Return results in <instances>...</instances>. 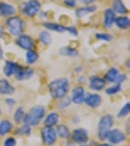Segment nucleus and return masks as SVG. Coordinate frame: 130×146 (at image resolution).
I'll list each match as a JSON object with an SVG mask.
<instances>
[{"instance_id":"1","label":"nucleus","mask_w":130,"mask_h":146,"mask_svg":"<svg viewBox=\"0 0 130 146\" xmlns=\"http://www.w3.org/2000/svg\"><path fill=\"white\" fill-rule=\"evenodd\" d=\"M70 89V80L66 77L56 78L49 82L48 84V93L52 100H60L68 96Z\"/></svg>"},{"instance_id":"2","label":"nucleus","mask_w":130,"mask_h":146,"mask_svg":"<svg viewBox=\"0 0 130 146\" xmlns=\"http://www.w3.org/2000/svg\"><path fill=\"white\" fill-rule=\"evenodd\" d=\"M46 113V107L44 105H34V106L30 107L28 111L25 112V115L23 120V124L27 125L31 128L37 127L40 123H42Z\"/></svg>"},{"instance_id":"3","label":"nucleus","mask_w":130,"mask_h":146,"mask_svg":"<svg viewBox=\"0 0 130 146\" xmlns=\"http://www.w3.org/2000/svg\"><path fill=\"white\" fill-rule=\"evenodd\" d=\"M113 126H115V117L112 114L107 113L100 117L97 124V137L101 142L106 141L109 131L113 128Z\"/></svg>"},{"instance_id":"4","label":"nucleus","mask_w":130,"mask_h":146,"mask_svg":"<svg viewBox=\"0 0 130 146\" xmlns=\"http://www.w3.org/2000/svg\"><path fill=\"white\" fill-rule=\"evenodd\" d=\"M5 27L8 33L12 36H19L23 34L25 29V22L20 16H13V17L5 19Z\"/></svg>"},{"instance_id":"5","label":"nucleus","mask_w":130,"mask_h":146,"mask_svg":"<svg viewBox=\"0 0 130 146\" xmlns=\"http://www.w3.org/2000/svg\"><path fill=\"white\" fill-rule=\"evenodd\" d=\"M20 11L23 17L34 18L41 11V2L39 0H25L20 5Z\"/></svg>"},{"instance_id":"6","label":"nucleus","mask_w":130,"mask_h":146,"mask_svg":"<svg viewBox=\"0 0 130 146\" xmlns=\"http://www.w3.org/2000/svg\"><path fill=\"white\" fill-rule=\"evenodd\" d=\"M104 78H105L107 83H117L122 85L127 80V74L124 72H121L117 67L112 66L106 71Z\"/></svg>"},{"instance_id":"7","label":"nucleus","mask_w":130,"mask_h":146,"mask_svg":"<svg viewBox=\"0 0 130 146\" xmlns=\"http://www.w3.org/2000/svg\"><path fill=\"white\" fill-rule=\"evenodd\" d=\"M40 138L45 146H53L58 140L56 129L54 127L43 126L40 129Z\"/></svg>"},{"instance_id":"8","label":"nucleus","mask_w":130,"mask_h":146,"mask_svg":"<svg viewBox=\"0 0 130 146\" xmlns=\"http://www.w3.org/2000/svg\"><path fill=\"white\" fill-rule=\"evenodd\" d=\"M127 139V135L125 133L123 129L119 128H113L109 131L106 141L112 145H119L123 143L125 140Z\"/></svg>"},{"instance_id":"9","label":"nucleus","mask_w":130,"mask_h":146,"mask_svg":"<svg viewBox=\"0 0 130 146\" xmlns=\"http://www.w3.org/2000/svg\"><path fill=\"white\" fill-rule=\"evenodd\" d=\"M70 138L74 144H83L89 142L88 131L84 128H75L70 131Z\"/></svg>"},{"instance_id":"10","label":"nucleus","mask_w":130,"mask_h":146,"mask_svg":"<svg viewBox=\"0 0 130 146\" xmlns=\"http://www.w3.org/2000/svg\"><path fill=\"white\" fill-rule=\"evenodd\" d=\"M15 44L19 47V48L22 49V50L28 51V50H31V49L34 48L35 41L29 34L23 33V34H21L16 37Z\"/></svg>"},{"instance_id":"11","label":"nucleus","mask_w":130,"mask_h":146,"mask_svg":"<svg viewBox=\"0 0 130 146\" xmlns=\"http://www.w3.org/2000/svg\"><path fill=\"white\" fill-rule=\"evenodd\" d=\"M88 87L93 92H102L107 87V82L105 78L100 75H92L88 78L87 81Z\"/></svg>"},{"instance_id":"12","label":"nucleus","mask_w":130,"mask_h":146,"mask_svg":"<svg viewBox=\"0 0 130 146\" xmlns=\"http://www.w3.org/2000/svg\"><path fill=\"white\" fill-rule=\"evenodd\" d=\"M85 95H86V90H85L84 86H80V85L74 86L72 89V91H70V96L72 103L76 105L83 104Z\"/></svg>"},{"instance_id":"13","label":"nucleus","mask_w":130,"mask_h":146,"mask_svg":"<svg viewBox=\"0 0 130 146\" xmlns=\"http://www.w3.org/2000/svg\"><path fill=\"white\" fill-rule=\"evenodd\" d=\"M83 103L91 109H97L102 105L103 98L99 93H86Z\"/></svg>"},{"instance_id":"14","label":"nucleus","mask_w":130,"mask_h":146,"mask_svg":"<svg viewBox=\"0 0 130 146\" xmlns=\"http://www.w3.org/2000/svg\"><path fill=\"white\" fill-rule=\"evenodd\" d=\"M35 74V70L30 66H22L21 65L17 73L15 74V79L19 82H25L28 81L34 76Z\"/></svg>"},{"instance_id":"15","label":"nucleus","mask_w":130,"mask_h":146,"mask_svg":"<svg viewBox=\"0 0 130 146\" xmlns=\"http://www.w3.org/2000/svg\"><path fill=\"white\" fill-rule=\"evenodd\" d=\"M21 65L19 64L17 62L12 60H6L5 62H4L3 65V69H2V72H3L4 76L6 78H11V77L15 76V74L17 73Z\"/></svg>"},{"instance_id":"16","label":"nucleus","mask_w":130,"mask_h":146,"mask_svg":"<svg viewBox=\"0 0 130 146\" xmlns=\"http://www.w3.org/2000/svg\"><path fill=\"white\" fill-rule=\"evenodd\" d=\"M18 9L15 5L5 1L0 2V17L2 18H10L17 15Z\"/></svg>"},{"instance_id":"17","label":"nucleus","mask_w":130,"mask_h":146,"mask_svg":"<svg viewBox=\"0 0 130 146\" xmlns=\"http://www.w3.org/2000/svg\"><path fill=\"white\" fill-rule=\"evenodd\" d=\"M117 15L111 8H106L103 13V27L106 29H111L115 25Z\"/></svg>"},{"instance_id":"18","label":"nucleus","mask_w":130,"mask_h":146,"mask_svg":"<svg viewBox=\"0 0 130 146\" xmlns=\"http://www.w3.org/2000/svg\"><path fill=\"white\" fill-rule=\"evenodd\" d=\"M16 93L15 86L11 84L7 78H1L0 79V96H10Z\"/></svg>"},{"instance_id":"19","label":"nucleus","mask_w":130,"mask_h":146,"mask_svg":"<svg viewBox=\"0 0 130 146\" xmlns=\"http://www.w3.org/2000/svg\"><path fill=\"white\" fill-rule=\"evenodd\" d=\"M60 121H61V117L59 115V113L57 111H50L46 113L42 123H43V126L54 127L55 128L56 126H58L60 124Z\"/></svg>"},{"instance_id":"20","label":"nucleus","mask_w":130,"mask_h":146,"mask_svg":"<svg viewBox=\"0 0 130 146\" xmlns=\"http://www.w3.org/2000/svg\"><path fill=\"white\" fill-rule=\"evenodd\" d=\"M110 8L115 12V15L119 16H125L128 13V8L122 0H112Z\"/></svg>"},{"instance_id":"21","label":"nucleus","mask_w":130,"mask_h":146,"mask_svg":"<svg viewBox=\"0 0 130 146\" xmlns=\"http://www.w3.org/2000/svg\"><path fill=\"white\" fill-rule=\"evenodd\" d=\"M97 11V6L95 4H92V5H85V6H80L78 8L75 9L74 14L77 18L81 19L84 18L86 16L90 15V14L95 13Z\"/></svg>"},{"instance_id":"22","label":"nucleus","mask_w":130,"mask_h":146,"mask_svg":"<svg viewBox=\"0 0 130 146\" xmlns=\"http://www.w3.org/2000/svg\"><path fill=\"white\" fill-rule=\"evenodd\" d=\"M42 27L45 28L48 31L58 32V33H64L66 32V27L61 23H54V22H48V21H44L42 23Z\"/></svg>"},{"instance_id":"23","label":"nucleus","mask_w":130,"mask_h":146,"mask_svg":"<svg viewBox=\"0 0 130 146\" xmlns=\"http://www.w3.org/2000/svg\"><path fill=\"white\" fill-rule=\"evenodd\" d=\"M14 131V124L9 119L0 120V136L8 135L9 133Z\"/></svg>"},{"instance_id":"24","label":"nucleus","mask_w":130,"mask_h":146,"mask_svg":"<svg viewBox=\"0 0 130 146\" xmlns=\"http://www.w3.org/2000/svg\"><path fill=\"white\" fill-rule=\"evenodd\" d=\"M56 129V133L57 135H58V138H61V139H68L70 138V129L68 125L66 124H59L58 126L55 127Z\"/></svg>"},{"instance_id":"25","label":"nucleus","mask_w":130,"mask_h":146,"mask_svg":"<svg viewBox=\"0 0 130 146\" xmlns=\"http://www.w3.org/2000/svg\"><path fill=\"white\" fill-rule=\"evenodd\" d=\"M32 133V128L25 124H21L14 129V135L16 136H21V137H27L30 136Z\"/></svg>"},{"instance_id":"26","label":"nucleus","mask_w":130,"mask_h":146,"mask_svg":"<svg viewBox=\"0 0 130 146\" xmlns=\"http://www.w3.org/2000/svg\"><path fill=\"white\" fill-rule=\"evenodd\" d=\"M39 60V53L34 49L31 50L25 51V63L29 66V65H34Z\"/></svg>"},{"instance_id":"27","label":"nucleus","mask_w":130,"mask_h":146,"mask_svg":"<svg viewBox=\"0 0 130 146\" xmlns=\"http://www.w3.org/2000/svg\"><path fill=\"white\" fill-rule=\"evenodd\" d=\"M115 25L117 28L121 30H127L130 27V19L127 15L125 16H119L115 18Z\"/></svg>"},{"instance_id":"28","label":"nucleus","mask_w":130,"mask_h":146,"mask_svg":"<svg viewBox=\"0 0 130 146\" xmlns=\"http://www.w3.org/2000/svg\"><path fill=\"white\" fill-rule=\"evenodd\" d=\"M59 54L64 56H68V58H76L78 56V50L74 48L72 46H65L59 50Z\"/></svg>"},{"instance_id":"29","label":"nucleus","mask_w":130,"mask_h":146,"mask_svg":"<svg viewBox=\"0 0 130 146\" xmlns=\"http://www.w3.org/2000/svg\"><path fill=\"white\" fill-rule=\"evenodd\" d=\"M38 41L42 45H45V46L50 45L52 43V41H53L50 31H48V30H46V29L41 30L38 34Z\"/></svg>"},{"instance_id":"30","label":"nucleus","mask_w":130,"mask_h":146,"mask_svg":"<svg viewBox=\"0 0 130 146\" xmlns=\"http://www.w3.org/2000/svg\"><path fill=\"white\" fill-rule=\"evenodd\" d=\"M25 115V110L23 106H18L13 113V121L15 124L21 125L23 124V117Z\"/></svg>"},{"instance_id":"31","label":"nucleus","mask_w":130,"mask_h":146,"mask_svg":"<svg viewBox=\"0 0 130 146\" xmlns=\"http://www.w3.org/2000/svg\"><path fill=\"white\" fill-rule=\"evenodd\" d=\"M70 105H72V100H70V96H67L63 98L57 100L55 107H56V109H58V110H66V109H68Z\"/></svg>"},{"instance_id":"32","label":"nucleus","mask_w":130,"mask_h":146,"mask_svg":"<svg viewBox=\"0 0 130 146\" xmlns=\"http://www.w3.org/2000/svg\"><path fill=\"white\" fill-rule=\"evenodd\" d=\"M104 91H105V94L107 96H115L122 91V85L117 83L112 84L109 87H106Z\"/></svg>"},{"instance_id":"33","label":"nucleus","mask_w":130,"mask_h":146,"mask_svg":"<svg viewBox=\"0 0 130 146\" xmlns=\"http://www.w3.org/2000/svg\"><path fill=\"white\" fill-rule=\"evenodd\" d=\"M130 113V102H125L123 105H122L121 107H120V109L119 110V112H117V118L119 119H123V118H126V117H128Z\"/></svg>"},{"instance_id":"34","label":"nucleus","mask_w":130,"mask_h":146,"mask_svg":"<svg viewBox=\"0 0 130 146\" xmlns=\"http://www.w3.org/2000/svg\"><path fill=\"white\" fill-rule=\"evenodd\" d=\"M95 38L99 41L103 42H111L113 39V35L108 32H98L95 34Z\"/></svg>"},{"instance_id":"35","label":"nucleus","mask_w":130,"mask_h":146,"mask_svg":"<svg viewBox=\"0 0 130 146\" xmlns=\"http://www.w3.org/2000/svg\"><path fill=\"white\" fill-rule=\"evenodd\" d=\"M3 146H17V139L15 136L9 135L3 140Z\"/></svg>"},{"instance_id":"36","label":"nucleus","mask_w":130,"mask_h":146,"mask_svg":"<svg viewBox=\"0 0 130 146\" xmlns=\"http://www.w3.org/2000/svg\"><path fill=\"white\" fill-rule=\"evenodd\" d=\"M4 102H5V104L7 105V107H8L9 109H11V110L16 106V104H17V101H16L15 98H10V96L6 98L5 100H4Z\"/></svg>"},{"instance_id":"37","label":"nucleus","mask_w":130,"mask_h":146,"mask_svg":"<svg viewBox=\"0 0 130 146\" xmlns=\"http://www.w3.org/2000/svg\"><path fill=\"white\" fill-rule=\"evenodd\" d=\"M66 31L68 32L72 36L74 37H77L78 36V30L75 27H72V25H70V27H66Z\"/></svg>"},{"instance_id":"38","label":"nucleus","mask_w":130,"mask_h":146,"mask_svg":"<svg viewBox=\"0 0 130 146\" xmlns=\"http://www.w3.org/2000/svg\"><path fill=\"white\" fill-rule=\"evenodd\" d=\"M63 4L68 8H75L77 5V0H63Z\"/></svg>"},{"instance_id":"39","label":"nucleus","mask_w":130,"mask_h":146,"mask_svg":"<svg viewBox=\"0 0 130 146\" xmlns=\"http://www.w3.org/2000/svg\"><path fill=\"white\" fill-rule=\"evenodd\" d=\"M87 81H88V78L84 75H79L76 78V82L77 84L80 85V86H84L85 84H87Z\"/></svg>"},{"instance_id":"40","label":"nucleus","mask_w":130,"mask_h":146,"mask_svg":"<svg viewBox=\"0 0 130 146\" xmlns=\"http://www.w3.org/2000/svg\"><path fill=\"white\" fill-rule=\"evenodd\" d=\"M97 0H77V2H79L80 4H84V5H92Z\"/></svg>"},{"instance_id":"41","label":"nucleus","mask_w":130,"mask_h":146,"mask_svg":"<svg viewBox=\"0 0 130 146\" xmlns=\"http://www.w3.org/2000/svg\"><path fill=\"white\" fill-rule=\"evenodd\" d=\"M80 121H81V118H80L78 115H74V116H72V124L77 125V124L80 123Z\"/></svg>"},{"instance_id":"42","label":"nucleus","mask_w":130,"mask_h":146,"mask_svg":"<svg viewBox=\"0 0 130 146\" xmlns=\"http://www.w3.org/2000/svg\"><path fill=\"white\" fill-rule=\"evenodd\" d=\"M84 70V67L82 66V65H77V66H75L74 68V72L76 73V74H80V73H82Z\"/></svg>"},{"instance_id":"43","label":"nucleus","mask_w":130,"mask_h":146,"mask_svg":"<svg viewBox=\"0 0 130 146\" xmlns=\"http://www.w3.org/2000/svg\"><path fill=\"white\" fill-rule=\"evenodd\" d=\"M38 15H39V17L42 19V20L46 21V19H47V12H45V11H40L39 13H38Z\"/></svg>"},{"instance_id":"44","label":"nucleus","mask_w":130,"mask_h":146,"mask_svg":"<svg viewBox=\"0 0 130 146\" xmlns=\"http://www.w3.org/2000/svg\"><path fill=\"white\" fill-rule=\"evenodd\" d=\"M4 34H5V27L2 25H0V39L4 38Z\"/></svg>"},{"instance_id":"45","label":"nucleus","mask_w":130,"mask_h":146,"mask_svg":"<svg viewBox=\"0 0 130 146\" xmlns=\"http://www.w3.org/2000/svg\"><path fill=\"white\" fill-rule=\"evenodd\" d=\"M95 146H115V145L110 144V143H108L107 141H103V142H101V143H98V144H96Z\"/></svg>"},{"instance_id":"46","label":"nucleus","mask_w":130,"mask_h":146,"mask_svg":"<svg viewBox=\"0 0 130 146\" xmlns=\"http://www.w3.org/2000/svg\"><path fill=\"white\" fill-rule=\"evenodd\" d=\"M66 145H67V146H75L74 143L72 142V140H70V138H68V139H66Z\"/></svg>"},{"instance_id":"47","label":"nucleus","mask_w":130,"mask_h":146,"mask_svg":"<svg viewBox=\"0 0 130 146\" xmlns=\"http://www.w3.org/2000/svg\"><path fill=\"white\" fill-rule=\"evenodd\" d=\"M4 58V52H3V49H2L1 45H0V60H2Z\"/></svg>"},{"instance_id":"48","label":"nucleus","mask_w":130,"mask_h":146,"mask_svg":"<svg viewBox=\"0 0 130 146\" xmlns=\"http://www.w3.org/2000/svg\"><path fill=\"white\" fill-rule=\"evenodd\" d=\"M125 67H126L127 70L130 69V60H129V58H127V60H126V62H125Z\"/></svg>"},{"instance_id":"49","label":"nucleus","mask_w":130,"mask_h":146,"mask_svg":"<svg viewBox=\"0 0 130 146\" xmlns=\"http://www.w3.org/2000/svg\"><path fill=\"white\" fill-rule=\"evenodd\" d=\"M129 122H127L126 123V127H125V133H129V131H130V127H129Z\"/></svg>"},{"instance_id":"50","label":"nucleus","mask_w":130,"mask_h":146,"mask_svg":"<svg viewBox=\"0 0 130 146\" xmlns=\"http://www.w3.org/2000/svg\"><path fill=\"white\" fill-rule=\"evenodd\" d=\"M77 146H92V145L88 144V143H83V144H78Z\"/></svg>"},{"instance_id":"51","label":"nucleus","mask_w":130,"mask_h":146,"mask_svg":"<svg viewBox=\"0 0 130 146\" xmlns=\"http://www.w3.org/2000/svg\"><path fill=\"white\" fill-rule=\"evenodd\" d=\"M2 115V109H1V107H0V116Z\"/></svg>"},{"instance_id":"52","label":"nucleus","mask_w":130,"mask_h":146,"mask_svg":"<svg viewBox=\"0 0 130 146\" xmlns=\"http://www.w3.org/2000/svg\"><path fill=\"white\" fill-rule=\"evenodd\" d=\"M17 1H22V0H17Z\"/></svg>"},{"instance_id":"53","label":"nucleus","mask_w":130,"mask_h":146,"mask_svg":"<svg viewBox=\"0 0 130 146\" xmlns=\"http://www.w3.org/2000/svg\"><path fill=\"white\" fill-rule=\"evenodd\" d=\"M50 1H55V0H50Z\"/></svg>"}]
</instances>
